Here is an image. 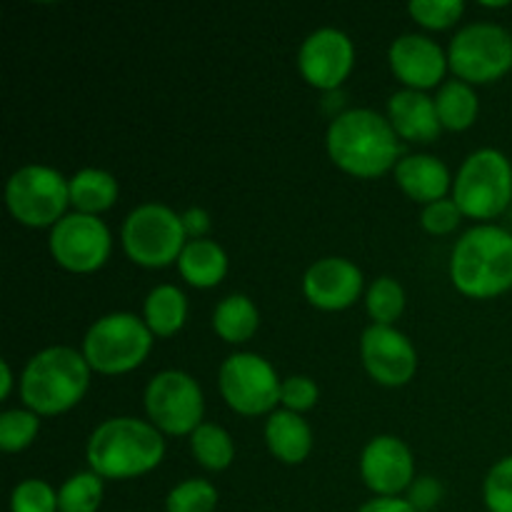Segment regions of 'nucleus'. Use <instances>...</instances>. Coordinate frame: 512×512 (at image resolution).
I'll return each mask as SVG.
<instances>
[{
    "mask_svg": "<svg viewBox=\"0 0 512 512\" xmlns=\"http://www.w3.org/2000/svg\"><path fill=\"white\" fill-rule=\"evenodd\" d=\"M325 150L335 168L353 178L373 180L395 170L400 160V138L378 110L350 108L330 120Z\"/></svg>",
    "mask_w": 512,
    "mask_h": 512,
    "instance_id": "f257e3e1",
    "label": "nucleus"
},
{
    "mask_svg": "<svg viewBox=\"0 0 512 512\" xmlns=\"http://www.w3.org/2000/svg\"><path fill=\"white\" fill-rule=\"evenodd\" d=\"M85 458L103 480L140 478L163 463L165 435L150 420L108 418L90 433Z\"/></svg>",
    "mask_w": 512,
    "mask_h": 512,
    "instance_id": "f03ea898",
    "label": "nucleus"
},
{
    "mask_svg": "<svg viewBox=\"0 0 512 512\" xmlns=\"http://www.w3.org/2000/svg\"><path fill=\"white\" fill-rule=\"evenodd\" d=\"M450 280L465 298L493 300L512 290V233L478 223L460 235L450 253Z\"/></svg>",
    "mask_w": 512,
    "mask_h": 512,
    "instance_id": "7ed1b4c3",
    "label": "nucleus"
},
{
    "mask_svg": "<svg viewBox=\"0 0 512 512\" xmlns=\"http://www.w3.org/2000/svg\"><path fill=\"white\" fill-rule=\"evenodd\" d=\"M88 360L68 345H50L25 363L20 373V400L40 418L63 415L85 398L90 388Z\"/></svg>",
    "mask_w": 512,
    "mask_h": 512,
    "instance_id": "20e7f679",
    "label": "nucleus"
},
{
    "mask_svg": "<svg viewBox=\"0 0 512 512\" xmlns=\"http://www.w3.org/2000/svg\"><path fill=\"white\" fill-rule=\"evenodd\" d=\"M453 200L470 220L500 218L512 203V163L498 148H480L463 160L453 178Z\"/></svg>",
    "mask_w": 512,
    "mask_h": 512,
    "instance_id": "39448f33",
    "label": "nucleus"
},
{
    "mask_svg": "<svg viewBox=\"0 0 512 512\" xmlns=\"http://www.w3.org/2000/svg\"><path fill=\"white\" fill-rule=\"evenodd\" d=\"M153 338L145 320L135 313H108L90 325L80 353L93 373L125 375L148 360Z\"/></svg>",
    "mask_w": 512,
    "mask_h": 512,
    "instance_id": "423d86ee",
    "label": "nucleus"
},
{
    "mask_svg": "<svg viewBox=\"0 0 512 512\" xmlns=\"http://www.w3.org/2000/svg\"><path fill=\"white\" fill-rule=\"evenodd\" d=\"M125 255L140 268H168L188 245L183 218L163 203H143L130 210L120 228Z\"/></svg>",
    "mask_w": 512,
    "mask_h": 512,
    "instance_id": "0eeeda50",
    "label": "nucleus"
},
{
    "mask_svg": "<svg viewBox=\"0 0 512 512\" xmlns=\"http://www.w3.org/2000/svg\"><path fill=\"white\" fill-rule=\"evenodd\" d=\"M5 208L25 228H53L68 215V178L50 165H23L5 183Z\"/></svg>",
    "mask_w": 512,
    "mask_h": 512,
    "instance_id": "6e6552de",
    "label": "nucleus"
},
{
    "mask_svg": "<svg viewBox=\"0 0 512 512\" xmlns=\"http://www.w3.org/2000/svg\"><path fill=\"white\" fill-rule=\"evenodd\" d=\"M450 70L470 85H490L512 70V33L498 23H470L448 45Z\"/></svg>",
    "mask_w": 512,
    "mask_h": 512,
    "instance_id": "1a4fd4ad",
    "label": "nucleus"
},
{
    "mask_svg": "<svg viewBox=\"0 0 512 512\" xmlns=\"http://www.w3.org/2000/svg\"><path fill=\"white\" fill-rule=\"evenodd\" d=\"M280 388L283 380L270 360L258 353H233L218 370V390L225 405L245 418L275 413L280 405Z\"/></svg>",
    "mask_w": 512,
    "mask_h": 512,
    "instance_id": "9d476101",
    "label": "nucleus"
},
{
    "mask_svg": "<svg viewBox=\"0 0 512 512\" xmlns=\"http://www.w3.org/2000/svg\"><path fill=\"white\" fill-rule=\"evenodd\" d=\"M145 415L170 438L193 435L203 425L205 398L198 380L183 370H163L145 385Z\"/></svg>",
    "mask_w": 512,
    "mask_h": 512,
    "instance_id": "9b49d317",
    "label": "nucleus"
},
{
    "mask_svg": "<svg viewBox=\"0 0 512 512\" xmlns=\"http://www.w3.org/2000/svg\"><path fill=\"white\" fill-rule=\"evenodd\" d=\"M48 250L63 270L88 275L108 263L113 253V235L98 215L73 210L50 228Z\"/></svg>",
    "mask_w": 512,
    "mask_h": 512,
    "instance_id": "f8f14e48",
    "label": "nucleus"
},
{
    "mask_svg": "<svg viewBox=\"0 0 512 512\" xmlns=\"http://www.w3.org/2000/svg\"><path fill=\"white\" fill-rule=\"evenodd\" d=\"M355 65V45L340 28H318L300 43L298 70L303 80L323 93H333L348 80Z\"/></svg>",
    "mask_w": 512,
    "mask_h": 512,
    "instance_id": "ddd939ff",
    "label": "nucleus"
},
{
    "mask_svg": "<svg viewBox=\"0 0 512 512\" xmlns=\"http://www.w3.org/2000/svg\"><path fill=\"white\" fill-rule=\"evenodd\" d=\"M360 360L383 388H403L418 373V350L395 325H370L360 338Z\"/></svg>",
    "mask_w": 512,
    "mask_h": 512,
    "instance_id": "4468645a",
    "label": "nucleus"
},
{
    "mask_svg": "<svg viewBox=\"0 0 512 512\" xmlns=\"http://www.w3.org/2000/svg\"><path fill=\"white\" fill-rule=\"evenodd\" d=\"M360 478L375 498H400L413 485V450L398 435H375L360 453Z\"/></svg>",
    "mask_w": 512,
    "mask_h": 512,
    "instance_id": "2eb2a0df",
    "label": "nucleus"
},
{
    "mask_svg": "<svg viewBox=\"0 0 512 512\" xmlns=\"http://www.w3.org/2000/svg\"><path fill=\"white\" fill-rule=\"evenodd\" d=\"M388 63L395 78L408 90H425L443 85L450 70L448 50L440 48L438 40L423 33H405L390 43Z\"/></svg>",
    "mask_w": 512,
    "mask_h": 512,
    "instance_id": "dca6fc26",
    "label": "nucleus"
},
{
    "mask_svg": "<svg viewBox=\"0 0 512 512\" xmlns=\"http://www.w3.org/2000/svg\"><path fill=\"white\" fill-rule=\"evenodd\" d=\"M365 278L363 270L348 258L328 255L320 258L305 270L303 275V295L313 308L325 313H340L350 305L358 303L363 295Z\"/></svg>",
    "mask_w": 512,
    "mask_h": 512,
    "instance_id": "f3484780",
    "label": "nucleus"
},
{
    "mask_svg": "<svg viewBox=\"0 0 512 512\" xmlns=\"http://www.w3.org/2000/svg\"><path fill=\"white\" fill-rule=\"evenodd\" d=\"M393 175L398 188L420 205H430L453 193V175L448 165L430 153L405 155L398 160Z\"/></svg>",
    "mask_w": 512,
    "mask_h": 512,
    "instance_id": "a211bd4d",
    "label": "nucleus"
},
{
    "mask_svg": "<svg viewBox=\"0 0 512 512\" xmlns=\"http://www.w3.org/2000/svg\"><path fill=\"white\" fill-rule=\"evenodd\" d=\"M388 120L398 138L410 140V143H433L443 130L435 98L420 90L403 88L390 95Z\"/></svg>",
    "mask_w": 512,
    "mask_h": 512,
    "instance_id": "6ab92c4d",
    "label": "nucleus"
},
{
    "mask_svg": "<svg viewBox=\"0 0 512 512\" xmlns=\"http://www.w3.org/2000/svg\"><path fill=\"white\" fill-rule=\"evenodd\" d=\"M265 445L283 465H300L313 450V430L303 415L278 408L265 420Z\"/></svg>",
    "mask_w": 512,
    "mask_h": 512,
    "instance_id": "aec40b11",
    "label": "nucleus"
},
{
    "mask_svg": "<svg viewBox=\"0 0 512 512\" xmlns=\"http://www.w3.org/2000/svg\"><path fill=\"white\" fill-rule=\"evenodd\" d=\"M178 273L188 285L200 290H210L220 285L228 275L230 260L228 253L220 248V243L210 238L188 240L178 258Z\"/></svg>",
    "mask_w": 512,
    "mask_h": 512,
    "instance_id": "412c9836",
    "label": "nucleus"
},
{
    "mask_svg": "<svg viewBox=\"0 0 512 512\" xmlns=\"http://www.w3.org/2000/svg\"><path fill=\"white\" fill-rule=\"evenodd\" d=\"M70 188V208L75 213L98 215L113 208L118 203L120 185L113 173L103 168H83L68 178Z\"/></svg>",
    "mask_w": 512,
    "mask_h": 512,
    "instance_id": "4be33fe9",
    "label": "nucleus"
},
{
    "mask_svg": "<svg viewBox=\"0 0 512 512\" xmlns=\"http://www.w3.org/2000/svg\"><path fill=\"white\" fill-rule=\"evenodd\" d=\"M143 320L155 338H173L188 320V298L173 283L155 285L143 303Z\"/></svg>",
    "mask_w": 512,
    "mask_h": 512,
    "instance_id": "5701e85b",
    "label": "nucleus"
},
{
    "mask_svg": "<svg viewBox=\"0 0 512 512\" xmlns=\"http://www.w3.org/2000/svg\"><path fill=\"white\" fill-rule=\"evenodd\" d=\"M210 323H213L215 335H218L220 340H225V343L230 345H243L258 333L260 310L248 295H225V298L215 305Z\"/></svg>",
    "mask_w": 512,
    "mask_h": 512,
    "instance_id": "b1692460",
    "label": "nucleus"
},
{
    "mask_svg": "<svg viewBox=\"0 0 512 512\" xmlns=\"http://www.w3.org/2000/svg\"><path fill=\"white\" fill-rule=\"evenodd\" d=\"M435 108H438L440 125L453 133H463V130L473 128L480 113L478 93L470 83L453 78L445 80L435 95Z\"/></svg>",
    "mask_w": 512,
    "mask_h": 512,
    "instance_id": "393cba45",
    "label": "nucleus"
},
{
    "mask_svg": "<svg viewBox=\"0 0 512 512\" xmlns=\"http://www.w3.org/2000/svg\"><path fill=\"white\" fill-rule=\"evenodd\" d=\"M190 453L200 468L210 473L228 470L235 460V443L225 428L215 423H203L190 435Z\"/></svg>",
    "mask_w": 512,
    "mask_h": 512,
    "instance_id": "a878e982",
    "label": "nucleus"
},
{
    "mask_svg": "<svg viewBox=\"0 0 512 512\" xmlns=\"http://www.w3.org/2000/svg\"><path fill=\"white\" fill-rule=\"evenodd\" d=\"M105 485L93 470H83L58 488V512H98L103 505Z\"/></svg>",
    "mask_w": 512,
    "mask_h": 512,
    "instance_id": "bb28decb",
    "label": "nucleus"
},
{
    "mask_svg": "<svg viewBox=\"0 0 512 512\" xmlns=\"http://www.w3.org/2000/svg\"><path fill=\"white\" fill-rule=\"evenodd\" d=\"M365 310L373 325H395V320L405 313V290L390 275H380L365 290Z\"/></svg>",
    "mask_w": 512,
    "mask_h": 512,
    "instance_id": "cd10ccee",
    "label": "nucleus"
},
{
    "mask_svg": "<svg viewBox=\"0 0 512 512\" xmlns=\"http://www.w3.org/2000/svg\"><path fill=\"white\" fill-rule=\"evenodd\" d=\"M40 433V415L28 408H10L0 413V450L23 453Z\"/></svg>",
    "mask_w": 512,
    "mask_h": 512,
    "instance_id": "c85d7f7f",
    "label": "nucleus"
},
{
    "mask_svg": "<svg viewBox=\"0 0 512 512\" xmlns=\"http://www.w3.org/2000/svg\"><path fill=\"white\" fill-rule=\"evenodd\" d=\"M218 488L203 478H188L175 485L165 498V512H215Z\"/></svg>",
    "mask_w": 512,
    "mask_h": 512,
    "instance_id": "c756f323",
    "label": "nucleus"
},
{
    "mask_svg": "<svg viewBox=\"0 0 512 512\" xmlns=\"http://www.w3.org/2000/svg\"><path fill=\"white\" fill-rule=\"evenodd\" d=\"M410 18L428 30H448L463 18V0H413L408 5Z\"/></svg>",
    "mask_w": 512,
    "mask_h": 512,
    "instance_id": "7c9ffc66",
    "label": "nucleus"
},
{
    "mask_svg": "<svg viewBox=\"0 0 512 512\" xmlns=\"http://www.w3.org/2000/svg\"><path fill=\"white\" fill-rule=\"evenodd\" d=\"M10 512H58V490L40 478L20 480L10 493Z\"/></svg>",
    "mask_w": 512,
    "mask_h": 512,
    "instance_id": "2f4dec72",
    "label": "nucleus"
},
{
    "mask_svg": "<svg viewBox=\"0 0 512 512\" xmlns=\"http://www.w3.org/2000/svg\"><path fill=\"white\" fill-rule=\"evenodd\" d=\"M483 503L488 512H512V455L500 458L483 480Z\"/></svg>",
    "mask_w": 512,
    "mask_h": 512,
    "instance_id": "473e14b6",
    "label": "nucleus"
},
{
    "mask_svg": "<svg viewBox=\"0 0 512 512\" xmlns=\"http://www.w3.org/2000/svg\"><path fill=\"white\" fill-rule=\"evenodd\" d=\"M320 388L313 378L308 375H290L283 380V388H280V405L290 413H308L318 405Z\"/></svg>",
    "mask_w": 512,
    "mask_h": 512,
    "instance_id": "72a5a7b5",
    "label": "nucleus"
},
{
    "mask_svg": "<svg viewBox=\"0 0 512 512\" xmlns=\"http://www.w3.org/2000/svg\"><path fill=\"white\" fill-rule=\"evenodd\" d=\"M465 215L460 213V208L455 205L453 198L435 200V203L423 205V213H420V225H423L425 233L430 235H450L453 230H458L460 220Z\"/></svg>",
    "mask_w": 512,
    "mask_h": 512,
    "instance_id": "f704fd0d",
    "label": "nucleus"
},
{
    "mask_svg": "<svg viewBox=\"0 0 512 512\" xmlns=\"http://www.w3.org/2000/svg\"><path fill=\"white\" fill-rule=\"evenodd\" d=\"M443 485L433 475H420L413 480V485L408 488V503L413 505L415 512H430L440 505L443 500Z\"/></svg>",
    "mask_w": 512,
    "mask_h": 512,
    "instance_id": "c9c22d12",
    "label": "nucleus"
},
{
    "mask_svg": "<svg viewBox=\"0 0 512 512\" xmlns=\"http://www.w3.org/2000/svg\"><path fill=\"white\" fill-rule=\"evenodd\" d=\"M180 218H183V228H185V235H188V240L208 238L210 233L208 210L200 208V205H193V208H188L185 213H180Z\"/></svg>",
    "mask_w": 512,
    "mask_h": 512,
    "instance_id": "e433bc0d",
    "label": "nucleus"
},
{
    "mask_svg": "<svg viewBox=\"0 0 512 512\" xmlns=\"http://www.w3.org/2000/svg\"><path fill=\"white\" fill-rule=\"evenodd\" d=\"M358 512H415L408 498H373L363 503Z\"/></svg>",
    "mask_w": 512,
    "mask_h": 512,
    "instance_id": "4c0bfd02",
    "label": "nucleus"
},
{
    "mask_svg": "<svg viewBox=\"0 0 512 512\" xmlns=\"http://www.w3.org/2000/svg\"><path fill=\"white\" fill-rule=\"evenodd\" d=\"M13 370H10L8 360H0V400H8L10 393H13Z\"/></svg>",
    "mask_w": 512,
    "mask_h": 512,
    "instance_id": "58836bf2",
    "label": "nucleus"
},
{
    "mask_svg": "<svg viewBox=\"0 0 512 512\" xmlns=\"http://www.w3.org/2000/svg\"><path fill=\"white\" fill-rule=\"evenodd\" d=\"M510 3H485V0H480V8H490V10H500V8H508Z\"/></svg>",
    "mask_w": 512,
    "mask_h": 512,
    "instance_id": "ea45409f",
    "label": "nucleus"
}]
</instances>
